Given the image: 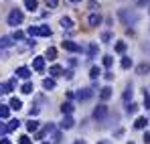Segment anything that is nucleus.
I'll return each mask as SVG.
<instances>
[{
	"mask_svg": "<svg viewBox=\"0 0 150 144\" xmlns=\"http://www.w3.org/2000/svg\"><path fill=\"white\" fill-rule=\"evenodd\" d=\"M118 16H120V21H122L124 24H136L138 18H140L138 12H136V10H130V8H122Z\"/></svg>",
	"mask_w": 150,
	"mask_h": 144,
	"instance_id": "1",
	"label": "nucleus"
},
{
	"mask_svg": "<svg viewBox=\"0 0 150 144\" xmlns=\"http://www.w3.org/2000/svg\"><path fill=\"white\" fill-rule=\"evenodd\" d=\"M23 21H25V14H23L21 8H12V10L8 12V24L16 26V24H21Z\"/></svg>",
	"mask_w": 150,
	"mask_h": 144,
	"instance_id": "2",
	"label": "nucleus"
},
{
	"mask_svg": "<svg viewBox=\"0 0 150 144\" xmlns=\"http://www.w3.org/2000/svg\"><path fill=\"white\" fill-rule=\"evenodd\" d=\"M105 116H108V106L101 104V106H98V108L93 110V118H96L98 122H103V120H105Z\"/></svg>",
	"mask_w": 150,
	"mask_h": 144,
	"instance_id": "3",
	"label": "nucleus"
},
{
	"mask_svg": "<svg viewBox=\"0 0 150 144\" xmlns=\"http://www.w3.org/2000/svg\"><path fill=\"white\" fill-rule=\"evenodd\" d=\"M35 37H51V26L49 24L35 26Z\"/></svg>",
	"mask_w": 150,
	"mask_h": 144,
	"instance_id": "4",
	"label": "nucleus"
},
{
	"mask_svg": "<svg viewBox=\"0 0 150 144\" xmlns=\"http://www.w3.org/2000/svg\"><path fill=\"white\" fill-rule=\"evenodd\" d=\"M91 96H93V92H91L89 87H83V89H79V92L75 94V97H77L79 101H83V99H89Z\"/></svg>",
	"mask_w": 150,
	"mask_h": 144,
	"instance_id": "5",
	"label": "nucleus"
},
{
	"mask_svg": "<svg viewBox=\"0 0 150 144\" xmlns=\"http://www.w3.org/2000/svg\"><path fill=\"white\" fill-rule=\"evenodd\" d=\"M73 126H75V120L71 118V116H65L63 122H61V130H71Z\"/></svg>",
	"mask_w": 150,
	"mask_h": 144,
	"instance_id": "6",
	"label": "nucleus"
},
{
	"mask_svg": "<svg viewBox=\"0 0 150 144\" xmlns=\"http://www.w3.org/2000/svg\"><path fill=\"white\" fill-rule=\"evenodd\" d=\"M63 47L67 49V51H71V53H79L81 51V47L77 43H73V41H63Z\"/></svg>",
	"mask_w": 150,
	"mask_h": 144,
	"instance_id": "7",
	"label": "nucleus"
},
{
	"mask_svg": "<svg viewBox=\"0 0 150 144\" xmlns=\"http://www.w3.org/2000/svg\"><path fill=\"white\" fill-rule=\"evenodd\" d=\"M87 23L91 24V26H98V24L101 23V16L98 14V12H91V14L87 16Z\"/></svg>",
	"mask_w": 150,
	"mask_h": 144,
	"instance_id": "8",
	"label": "nucleus"
},
{
	"mask_svg": "<svg viewBox=\"0 0 150 144\" xmlns=\"http://www.w3.org/2000/svg\"><path fill=\"white\" fill-rule=\"evenodd\" d=\"M14 45V41H12V37H0V49H8Z\"/></svg>",
	"mask_w": 150,
	"mask_h": 144,
	"instance_id": "9",
	"label": "nucleus"
},
{
	"mask_svg": "<svg viewBox=\"0 0 150 144\" xmlns=\"http://www.w3.org/2000/svg\"><path fill=\"white\" fill-rule=\"evenodd\" d=\"M16 77L28 79V77H30V69H28V67H18V69H16Z\"/></svg>",
	"mask_w": 150,
	"mask_h": 144,
	"instance_id": "10",
	"label": "nucleus"
},
{
	"mask_svg": "<svg viewBox=\"0 0 150 144\" xmlns=\"http://www.w3.org/2000/svg\"><path fill=\"white\" fill-rule=\"evenodd\" d=\"M33 67H35L37 71H43V69H45V57H37V59L33 61Z\"/></svg>",
	"mask_w": 150,
	"mask_h": 144,
	"instance_id": "11",
	"label": "nucleus"
},
{
	"mask_svg": "<svg viewBox=\"0 0 150 144\" xmlns=\"http://www.w3.org/2000/svg\"><path fill=\"white\" fill-rule=\"evenodd\" d=\"M61 112H63V116H71V112H73V104H71V101H63Z\"/></svg>",
	"mask_w": 150,
	"mask_h": 144,
	"instance_id": "12",
	"label": "nucleus"
},
{
	"mask_svg": "<svg viewBox=\"0 0 150 144\" xmlns=\"http://www.w3.org/2000/svg\"><path fill=\"white\" fill-rule=\"evenodd\" d=\"M8 108H10V110H21V108H23V101H21L18 97H12L10 104H8Z\"/></svg>",
	"mask_w": 150,
	"mask_h": 144,
	"instance_id": "13",
	"label": "nucleus"
},
{
	"mask_svg": "<svg viewBox=\"0 0 150 144\" xmlns=\"http://www.w3.org/2000/svg\"><path fill=\"white\" fill-rule=\"evenodd\" d=\"M43 87H45V89H55V79H53V77H45V79H43Z\"/></svg>",
	"mask_w": 150,
	"mask_h": 144,
	"instance_id": "14",
	"label": "nucleus"
},
{
	"mask_svg": "<svg viewBox=\"0 0 150 144\" xmlns=\"http://www.w3.org/2000/svg\"><path fill=\"white\" fill-rule=\"evenodd\" d=\"M37 6H39V2H37V0H25V8H28L30 12H35V10H37Z\"/></svg>",
	"mask_w": 150,
	"mask_h": 144,
	"instance_id": "15",
	"label": "nucleus"
},
{
	"mask_svg": "<svg viewBox=\"0 0 150 144\" xmlns=\"http://www.w3.org/2000/svg\"><path fill=\"white\" fill-rule=\"evenodd\" d=\"M61 26H63L65 31H69V28L73 26V21H71L69 16H63V18H61Z\"/></svg>",
	"mask_w": 150,
	"mask_h": 144,
	"instance_id": "16",
	"label": "nucleus"
},
{
	"mask_svg": "<svg viewBox=\"0 0 150 144\" xmlns=\"http://www.w3.org/2000/svg\"><path fill=\"white\" fill-rule=\"evenodd\" d=\"M101 99H110V97H112V87H108V85H105V87H101Z\"/></svg>",
	"mask_w": 150,
	"mask_h": 144,
	"instance_id": "17",
	"label": "nucleus"
},
{
	"mask_svg": "<svg viewBox=\"0 0 150 144\" xmlns=\"http://www.w3.org/2000/svg\"><path fill=\"white\" fill-rule=\"evenodd\" d=\"M26 130H28V132H37V130H39V122H35V120L26 122Z\"/></svg>",
	"mask_w": 150,
	"mask_h": 144,
	"instance_id": "18",
	"label": "nucleus"
},
{
	"mask_svg": "<svg viewBox=\"0 0 150 144\" xmlns=\"http://www.w3.org/2000/svg\"><path fill=\"white\" fill-rule=\"evenodd\" d=\"M33 89H35V85H33L30 81H26L25 85L21 87V92H23V94H33Z\"/></svg>",
	"mask_w": 150,
	"mask_h": 144,
	"instance_id": "19",
	"label": "nucleus"
},
{
	"mask_svg": "<svg viewBox=\"0 0 150 144\" xmlns=\"http://www.w3.org/2000/svg\"><path fill=\"white\" fill-rule=\"evenodd\" d=\"M146 124H148V120H146V118H138V120L134 122V126H136L138 130H142V128H146Z\"/></svg>",
	"mask_w": 150,
	"mask_h": 144,
	"instance_id": "20",
	"label": "nucleus"
},
{
	"mask_svg": "<svg viewBox=\"0 0 150 144\" xmlns=\"http://www.w3.org/2000/svg\"><path fill=\"white\" fill-rule=\"evenodd\" d=\"M47 59H51V61H55V59H57V49H55V47L47 49Z\"/></svg>",
	"mask_w": 150,
	"mask_h": 144,
	"instance_id": "21",
	"label": "nucleus"
},
{
	"mask_svg": "<svg viewBox=\"0 0 150 144\" xmlns=\"http://www.w3.org/2000/svg\"><path fill=\"white\" fill-rule=\"evenodd\" d=\"M18 126H21V120H10V124L6 126V130H8V132H12V130H16Z\"/></svg>",
	"mask_w": 150,
	"mask_h": 144,
	"instance_id": "22",
	"label": "nucleus"
},
{
	"mask_svg": "<svg viewBox=\"0 0 150 144\" xmlns=\"http://www.w3.org/2000/svg\"><path fill=\"white\" fill-rule=\"evenodd\" d=\"M8 114H10V108L0 104V118H8Z\"/></svg>",
	"mask_w": 150,
	"mask_h": 144,
	"instance_id": "23",
	"label": "nucleus"
},
{
	"mask_svg": "<svg viewBox=\"0 0 150 144\" xmlns=\"http://www.w3.org/2000/svg\"><path fill=\"white\" fill-rule=\"evenodd\" d=\"M136 110H138V106H136L134 101H130V104L126 106V112H128V114H136Z\"/></svg>",
	"mask_w": 150,
	"mask_h": 144,
	"instance_id": "24",
	"label": "nucleus"
},
{
	"mask_svg": "<svg viewBox=\"0 0 150 144\" xmlns=\"http://www.w3.org/2000/svg\"><path fill=\"white\" fill-rule=\"evenodd\" d=\"M100 73H101L100 67H91V71H89V77H91V79H98V77H100Z\"/></svg>",
	"mask_w": 150,
	"mask_h": 144,
	"instance_id": "25",
	"label": "nucleus"
},
{
	"mask_svg": "<svg viewBox=\"0 0 150 144\" xmlns=\"http://www.w3.org/2000/svg\"><path fill=\"white\" fill-rule=\"evenodd\" d=\"M132 96H134V89H132V85H128L126 92H124V99L128 101V99H132Z\"/></svg>",
	"mask_w": 150,
	"mask_h": 144,
	"instance_id": "26",
	"label": "nucleus"
},
{
	"mask_svg": "<svg viewBox=\"0 0 150 144\" xmlns=\"http://www.w3.org/2000/svg\"><path fill=\"white\" fill-rule=\"evenodd\" d=\"M122 67H124V69H130V67H132V59H130V57H122Z\"/></svg>",
	"mask_w": 150,
	"mask_h": 144,
	"instance_id": "27",
	"label": "nucleus"
},
{
	"mask_svg": "<svg viewBox=\"0 0 150 144\" xmlns=\"http://www.w3.org/2000/svg\"><path fill=\"white\" fill-rule=\"evenodd\" d=\"M51 75H53V77H57V75H61V73H63V69H61V67H59V65H55V67H51Z\"/></svg>",
	"mask_w": 150,
	"mask_h": 144,
	"instance_id": "28",
	"label": "nucleus"
},
{
	"mask_svg": "<svg viewBox=\"0 0 150 144\" xmlns=\"http://www.w3.org/2000/svg\"><path fill=\"white\" fill-rule=\"evenodd\" d=\"M87 51H89V57H96V55H98V45H96V43H91Z\"/></svg>",
	"mask_w": 150,
	"mask_h": 144,
	"instance_id": "29",
	"label": "nucleus"
},
{
	"mask_svg": "<svg viewBox=\"0 0 150 144\" xmlns=\"http://www.w3.org/2000/svg\"><path fill=\"white\" fill-rule=\"evenodd\" d=\"M112 63H114L112 55H105V57H103V67H112Z\"/></svg>",
	"mask_w": 150,
	"mask_h": 144,
	"instance_id": "30",
	"label": "nucleus"
},
{
	"mask_svg": "<svg viewBox=\"0 0 150 144\" xmlns=\"http://www.w3.org/2000/svg\"><path fill=\"white\" fill-rule=\"evenodd\" d=\"M116 51H118V53H124L126 51V43L124 41H118V43H116Z\"/></svg>",
	"mask_w": 150,
	"mask_h": 144,
	"instance_id": "31",
	"label": "nucleus"
},
{
	"mask_svg": "<svg viewBox=\"0 0 150 144\" xmlns=\"http://www.w3.org/2000/svg\"><path fill=\"white\" fill-rule=\"evenodd\" d=\"M144 108H146V110H150V94L146 92V89H144Z\"/></svg>",
	"mask_w": 150,
	"mask_h": 144,
	"instance_id": "32",
	"label": "nucleus"
},
{
	"mask_svg": "<svg viewBox=\"0 0 150 144\" xmlns=\"http://www.w3.org/2000/svg\"><path fill=\"white\" fill-rule=\"evenodd\" d=\"M23 37H25V33H23V31H14V35H12V41H21Z\"/></svg>",
	"mask_w": 150,
	"mask_h": 144,
	"instance_id": "33",
	"label": "nucleus"
},
{
	"mask_svg": "<svg viewBox=\"0 0 150 144\" xmlns=\"http://www.w3.org/2000/svg\"><path fill=\"white\" fill-rule=\"evenodd\" d=\"M150 71V65L148 63H142L140 67H138V73H148Z\"/></svg>",
	"mask_w": 150,
	"mask_h": 144,
	"instance_id": "34",
	"label": "nucleus"
},
{
	"mask_svg": "<svg viewBox=\"0 0 150 144\" xmlns=\"http://www.w3.org/2000/svg\"><path fill=\"white\" fill-rule=\"evenodd\" d=\"M45 2H47L49 8H57V2H59V0H45Z\"/></svg>",
	"mask_w": 150,
	"mask_h": 144,
	"instance_id": "35",
	"label": "nucleus"
},
{
	"mask_svg": "<svg viewBox=\"0 0 150 144\" xmlns=\"http://www.w3.org/2000/svg\"><path fill=\"white\" fill-rule=\"evenodd\" d=\"M110 39H112V35H110V33H103V35H101V41H103V43H108Z\"/></svg>",
	"mask_w": 150,
	"mask_h": 144,
	"instance_id": "36",
	"label": "nucleus"
},
{
	"mask_svg": "<svg viewBox=\"0 0 150 144\" xmlns=\"http://www.w3.org/2000/svg\"><path fill=\"white\" fill-rule=\"evenodd\" d=\"M21 144H30V138H28V136H21Z\"/></svg>",
	"mask_w": 150,
	"mask_h": 144,
	"instance_id": "37",
	"label": "nucleus"
},
{
	"mask_svg": "<svg viewBox=\"0 0 150 144\" xmlns=\"http://www.w3.org/2000/svg\"><path fill=\"white\" fill-rule=\"evenodd\" d=\"M142 140H144V144H150V132H146V134L142 136Z\"/></svg>",
	"mask_w": 150,
	"mask_h": 144,
	"instance_id": "38",
	"label": "nucleus"
},
{
	"mask_svg": "<svg viewBox=\"0 0 150 144\" xmlns=\"http://www.w3.org/2000/svg\"><path fill=\"white\" fill-rule=\"evenodd\" d=\"M53 140H55V142H61V134L55 132V134H53Z\"/></svg>",
	"mask_w": 150,
	"mask_h": 144,
	"instance_id": "39",
	"label": "nucleus"
},
{
	"mask_svg": "<svg viewBox=\"0 0 150 144\" xmlns=\"http://www.w3.org/2000/svg\"><path fill=\"white\" fill-rule=\"evenodd\" d=\"M6 132H8V130H6V124H0V136L6 134Z\"/></svg>",
	"mask_w": 150,
	"mask_h": 144,
	"instance_id": "40",
	"label": "nucleus"
},
{
	"mask_svg": "<svg viewBox=\"0 0 150 144\" xmlns=\"http://www.w3.org/2000/svg\"><path fill=\"white\" fill-rule=\"evenodd\" d=\"M146 2H150V0H138V6H144Z\"/></svg>",
	"mask_w": 150,
	"mask_h": 144,
	"instance_id": "41",
	"label": "nucleus"
},
{
	"mask_svg": "<svg viewBox=\"0 0 150 144\" xmlns=\"http://www.w3.org/2000/svg\"><path fill=\"white\" fill-rule=\"evenodd\" d=\"M0 144H10V140H6V138H4V140H0Z\"/></svg>",
	"mask_w": 150,
	"mask_h": 144,
	"instance_id": "42",
	"label": "nucleus"
},
{
	"mask_svg": "<svg viewBox=\"0 0 150 144\" xmlns=\"http://www.w3.org/2000/svg\"><path fill=\"white\" fill-rule=\"evenodd\" d=\"M98 144H112L110 140H101V142H98Z\"/></svg>",
	"mask_w": 150,
	"mask_h": 144,
	"instance_id": "43",
	"label": "nucleus"
},
{
	"mask_svg": "<svg viewBox=\"0 0 150 144\" xmlns=\"http://www.w3.org/2000/svg\"><path fill=\"white\" fill-rule=\"evenodd\" d=\"M75 144H85V140H75Z\"/></svg>",
	"mask_w": 150,
	"mask_h": 144,
	"instance_id": "44",
	"label": "nucleus"
},
{
	"mask_svg": "<svg viewBox=\"0 0 150 144\" xmlns=\"http://www.w3.org/2000/svg\"><path fill=\"white\" fill-rule=\"evenodd\" d=\"M71 2H81V0H71Z\"/></svg>",
	"mask_w": 150,
	"mask_h": 144,
	"instance_id": "45",
	"label": "nucleus"
},
{
	"mask_svg": "<svg viewBox=\"0 0 150 144\" xmlns=\"http://www.w3.org/2000/svg\"><path fill=\"white\" fill-rule=\"evenodd\" d=\"M43 144H49V142H43Z\"/></svg>",
	"mask_w": 150,
	"mask_h": 144,
	"instance_id": "46",
	"label": "nucleus"
}]
</instances>
